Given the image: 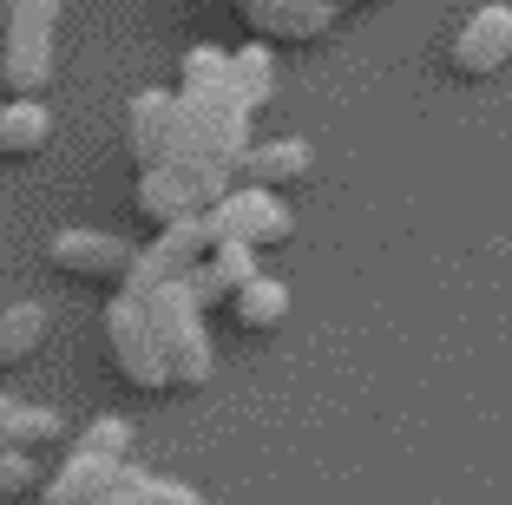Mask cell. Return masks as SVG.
<instances>
[{
    "label": "cell",
    "instance_id": "obj_16",
    "mask_svg": "<svg viewBox=\"0 0 512 505\" xmlns=\"http://www.w3.org/2000/svg\"><path fill=\"white\" fill-rule=\"evenodd\" d=\"M230 322H237L243 335H270V328H283L289 322V289L276 283V276H256V283L230 302Z\"/></svg>",
    "mask_w": 512,
    "mask_h": 505
},
{
    "label": "cell",
    "instance_id": "obj_19",
    "mask_svg": "<svg viewBox=\"0 0 512 505\" xmlns=\"http://www.w3.org/2000/svg\"><path fill=\"white\" fill-rule=\"evenodd\" d=\"M79 446H86V453H132V420H119V414L92 420V427L79 433Z\"/></svg>",
    "mask_w": 512,
    "mask_h": 505
},
{
    "label": "cell",
    "instance_id": "obj_5",
    "mask_svg": "<svg viewBox=\"0 0 512 505\" xmlns=\"http://www.w3.org/2000/svg\"><path fill=\"white\" fill-rule=\"evenodd\" d=\"M217 243H250V250H276V243L296 237V217H289L283 191H263V184H237L204 210Z\"/></svg>",
    "mask_w": 512,
    "mask_h": 505
},
{
    "label": "cell",
    "instance_id": "obj_17",
    "mask_svg": "<svg viewBox=\"0 0 512 505\" xmlns=\"http://www.w3.org/2000/svg\"><path fill=\"white\" fill-rule=\"evenodd\" d=\"M230 86L243 92V105L250 112H263L276 92V60H270V46H243V53H230Z\"/></svg>",
    "mask_w": 512,
    "mask_h": 505
},
{
    "label": "cell",
    "instance_id": "obj_21",
    "mask_svg": "<svg viewBox=\"0 0 512 505\" xmlns=\"http://www.w3.org/2000/svg\"><path fill=\"white\" fill-rule=\"evenodd\" d=\"M191 7H217V0H191Z\"/></svg>",
    "mask_w": 512,
    "mask_h": 505
},
{
    "label": "cell",
    "instance_id": "obj_3",
    "mask_svg": "<svg viewBox=\"0 0 512 505\" xmlns=\"http://www.w3.org/2000/svg\"><path fill=\"white\" fill-rule=\"evenodd\" d=\"M60 14L66 0H7V27H0V92L7 99H40L53 86Z\"/></svg>",
    "mask_w": 512,
    "mask_h": 505
},
{
    "label": "cell",
    "instance_id": "obj_12",
    "mask_svg": "<svg viewBox=\"0 0 512 505\" xmlns=\"http://www.w3.org/2000/svg\"><path fill=\"white\" fill-rule=\"evenodd\" d=\"M250 283H256V250L250 243H217V250L191 269V289H197L204 309H230Z\"/></svg>",
    "mask_w": 512,
    "mask_h": 505
},
{
    "label": "cell",
    "instance_id": "obj_4",
    "mask_svg": "<svg viewBox=\"0 0 512 505\" xmlns=\"http://www.w3.org/2000/svg\"><path fill=\"white\" fill-rule=\"evenodd\" d=\"M106 355H112V374L138 394H171V361L158 348V328H151V309L138 296H112L106 302Z\"/></svg>",
    "mask_w": 512,
    "mask_h": 505
},
{
    "label": "cell",
    "instance_id": "obj_15",
    "mask_svg": "<svg viewBox=\"0 0 512 505\" xmlns=\"http://www.w3.org/2000/svg\"><path fill=\"white\" fill-rule=\"evenodd\" d=\"M46 309L40 302H7L0 309V368H20V361H33L46 348Z\"/></svg>",
    "mask_w": 512,
    "mask_h": 505
},
{
    "label": "cell",
    "instance_id": "obj_1",
    "mask_svg": "<svg viewBox=\"0 0 512 505\" xmlns=\"http://www.w3.org/2000/svg\"><path fill=\"white\" fill-rule=\"evenodd\" d=\"M40 505H204L191 486L158 479L145 466H132V453H86L73 446V460L46 479Z\"/></svg>",
    "mask_w": 512,
    "mask_h": 505
},
{
    "label": "cell",
    "instance_id": "obj_14",
    "mask_svg": "<svg viewBox=\"0 0 512 505\" xmlns=\"http://www.w3.org/2000/svg\"><path fill=\"white\" fill-rule=\"evenodd\" d=\"M53 138V112L40 99H7L0 105V158H40Z\"/></svg>",
    "mask_w": 512,
    "mask_h": 505
},
{
    "label": "cell",
    "instance_id": "obj_8",
    "mask_svg": "<svg viewBox=\"0 0 512 505\" xmlns=\"http://www.w3.org/2000/svg\"><path fill=\"white\" fill-rule=\"evenodd\" d=\"M237 14L263 46H316L335 33L342 7L335 0H237Z\"/></svg>",
    "mask_w": 512,
    "mask_h": 505
},
{
    "label": "cell",
    "instance_id": "obj_7",
    "mask_svg": "<svg viewBox=\"0 0 512 505\" xmlns=\"http://www.w3.org/2000/svg\"><path fill=\"white\" fill-rule=\"evenodd\" d=\"M211 250H217V237H211L204 217H184V223H171V230H151V243L138 250L132 276H125V296H151V289L178 283V276H191Z\"/></svg>",
    "mask_w": 512,
    "mask_h": 505
},
{
    "label": "cell",
    "instance_id": "obj_11",
    "mask_svg": "<svg viewBox=\"0 0 512 505\" xmlns=\"http://www.w3.org/2000/svg\"><path fill=\"white\" fill-rule=\"evenodd\" d=\"M309 171H316V151H309V138H263V145H250V151H243L237 184L289 191V184H302Z\"/></svg>",
    "mask_w": 512,
    "mask_h": 505
},
{
    "label": "cell",
    "instance_id": "obj_9",
    "mask_svg": "<svg viewBox=\"0 0 512 505\" xmlns=\"http://www.w3.org/2000/svg\"><path fill=\"white\" fill-rule=\"evenodd\" d=\"M46 263L60 269V276H73V283L125 289L138 250H132V243H119V237H106V230H60V237L46 243Z\"/></svg>",
    "mask_w": 512,
    "mask_h": 505
},
{
    "label": "cell",
    "instance_id": "obj_18",
    "mask_svg": "<svg viewBox=\"0 0 512 505\" xmlns=\"http://www.w3.org/2000/svg\"><path fill=\"white\" fill-rule=\"evenodd\" d=\"M27 492H40V466H33V453H0V505L27 499Z\"/></svg>",
    "mask_w": 512,
    "mask_h": 505
},
{
    "label": "cell",
    "instance_id": "obj_6",
    "mask_svg": "<svg viewBox=\"0 0 512 505\" xmlns=\"http://www.w3.org/2000/svg\"><path fill=\"white\" fill-rule=\"evenodd\" d=\"M512 66V0H486L473 7L447 40V73L467 79V86H486Z\"/></svg>",
    "mask_w": 512,
    "mask_h": 505
},
{
    "label": "cell",
    "instance_id": "obj_10",
    "mask_svg": "<svg viewBox=\"0 0 512 505\" xmlns=\"http://www.w3.org/2000/svg\"><path fill=\"white\" fill-rule=\"evenodd\" d=\"M125 138H132L138 171H151V164H171V158H178V92H158V86L138 92L132 112H125Z\"/></svg>",
    "mask_w": 512,
    "mask_h": 505
},
{
    "label": "cell",
    "instance_id": "obj_20",
    "mask_svg": "<svg viewBox=\"0 0 512 505\" xmlns=\"http://www.w3.org/2000/svg\"><path fill=\"white\" fill-rule=\"evenodd\" d=\"M335 7H342V14H362V7H381V0H335Z\"/></svg>",
    "mask_w": 512,
    "mask_h": 505
},
{
    "label": "cell",
    "instance_id": "obj_13",
    "mask_svg": "<svg viewBox=\"0 0 512 505\" xmlns=\"http://www.w3.org/2000/svg\"><path fill=\"white\" fill-rule=\"evenodd\" d=\"M60 440H66V414L0 394V453H40V446H60Z\"/></svg>",
    "mask_w": 512,
    "mask_h": 505
},
{
    "label": "cell",
    "instance_id": "obj_2",
    "mask_svg": "<svg viewBox=\"0 0 512 505\" xmlns=\"http://www.w3.org/2000/svg\"><path fill=\"white\" fill-rule=\"evenodd\" d=\"M151 309V328H158V348H165L171 361V387L178 394H197V387H211L217 374V348H211V328H204V302H197L191 276H178V283L151 289V296H138Z\"/></svg>",
    "mask_w": 512,
    "mask_h": 505
}]
</instances>
